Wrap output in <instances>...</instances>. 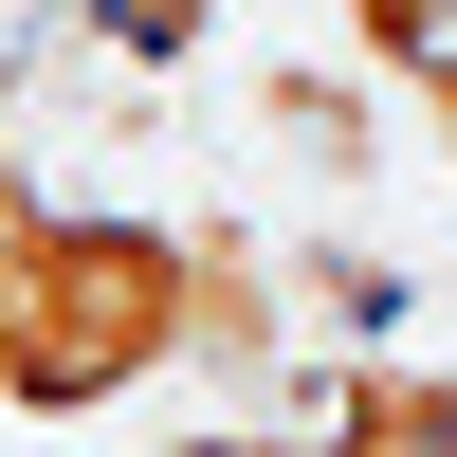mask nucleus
Instances as JSON below:
<instances>
[{"instance_id": "obj_1", "label": "nucleus", "mask_w": 457, "mask_h": 457, "mask_svg": "<svg viewBox=\"0 0 457 457\" xmlns=\"http://www.w3.org/2000/svg\"><path fill=\"white\" fill-rule=\"evenodd\" d=\"M202 366V238L146 202H73V183L0 165V421L73 439L110 403Z\"/></svg>"}, {"instance_id": "obj_8", "label": "nucleus", "mask_w": 457, "mask_h": 457, "mask_svg": "<svg viewBox=\"0 0 457 457\" xmlns=\"http://www.w3.org/2000/svg\"><path fill=\"white\" fill-rule=\"evenodd\" d=\"M403 110H421V146L457 165V55H439V73H421V92H403Z\"/></svg>"}, {"instance_id": "obj_7", "label": "nucleus", "mask_w": 457, "mask_h": 457, "mask_svg": "<svg viewBox=\"0 0 457 457\" xmlns=\"http://www.w3.org/2000/svg\"><path fill=\"white\" fill-rule=\"evenodd\" d=\"M165 457H312L293 421H202V439H165Z\"/></svg>"}, {"instance_id": "obj_6", "label": "nucleus", "mask_w": 457, "mask_h": 457, "mask_svg": "<svg viewBox=\"0 0 457 457\" xmlns=\"http://www.w3.org/2000/svg\"><path fill=\"white\" fill-rule=\"evenodd\" d=\"M202 19H220V0H92V37H110L129 73H165V55H202Z\"/></svg>"}, {"instance_id": "obj_5", "label": "nucleus", "mask_w": 457, "mask_h": 457, "mask_svg": "<svg viewBox=\"0 0 457 457\" xmlns=\"http://www.w3.org/2000/svg\"><path fill=\"white\" fill-rule=\"evenodd\" d=\"M329 19H348V73H385V92H421L457 55V0H329Z\"/></svg>"}, {"instance_id": "obj_3", "label": "nucleus", "mask_w": 457, "mask_h": 457, "mask_svg": "<svg viewBox=\"0 0 457 457\" xmlns=\"http://www.w3.org/2000/svg\"><path fill=\"white\" fill-rule=\"evenodd\" d=\"M312 457H457V366H403V348H348L312 366Z\"/></svg>"}, {"instance_id": "obj_2", "label": "nucleus", "mask_w": 457, "mask_h": 457, "mask_svg": "<svg viewBox=\"0 0 457 457\" xmlns=\"http://www.w3.org/2000/svg\"><path fill=\"white\" fill-rule=\"evenodd\" d=\"M183 238H202V385H238V421L256 403L293 385V366H312V293H293V256L256 238V220H183Z\"/></svg>"}, {"instance_id": "obj_4", "label": "nucleus", "mask_w": 457, "mask_h": 457, "mask_svg": "<svg viewBox=\"0 0 457 457\" xmlns=\"http://www.w3.org/2000/svg\"><path fill=\"white\" fill-rule=\"evenodd\" d=\"M238 110H256V146H293L312 183H366V165H385V110H366L348 73H293V55H256V73H238Z\"/></svg>"}]
</instances>
